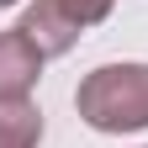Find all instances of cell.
Instances as JSON below:
<instances>
[{"mask_svg": "<svg viewBox=\"0 0 148 148\" xmlns=\"http://www.w3.org/2000/svg\"><path fill=\"white\" fill-rule=\"evenodd\" d=\"M79 116L95 132H138L148 127V64H101L74 90Z\"/></svg>", "mask_w": 148, "mask_h": 148, "instance_id": "obj_1", "label": "cell"}, {"mask_svg": "<svg viewBox=\"0 0 148 148\" xmlns=\"http://www.w3.org/2000/svg\"><path fill=\"white\" fill-rule=\"evenodd\" d=\"M42 58L48 53L37 48L21 27L0 32V95H27L37 85V74H42Z\"/></svg>", "mask_w": 148, "mask_h": 148, "instance_id": "obj_2", "label": "cell"}, {"mask_svg": "<svg viewBox=\"0 0 148 148\" xmlns=\"http://www.w3.org/2000/svg\"><path fill=\"white\" fill-rule=\"evenodd\" d=\"M21 32H27L32 42L48 53V58H58V53H69L74 42H79V27H74L69 16L53 5V0H37V5L21 16Z\"/></svg>", "mask_w": 148, "mask_h": 148, "instance_id": "obj_3", "label": "cell"}, {"mask_svg": "<svg viewBox=\"0 0 148 148\" xmlns=\"http://www.w3.org/2000/svg\"><path fill=\"white\" fill-rule=\"evenodd\" d=\"M42 138V111L27 95H0V148H37Z\"/></svg>", "mask_w": 148, "mask_h": 148, "instance_id": "obj_4", "label": "cell"}, {"mask_svg": "<svg viewBox=\"0 0 148 148\" xmlns=\"http://www.w3.org/2000/svg\"><path fill=\"white\" fill-rule=\"evenodd\" d=\"M53 5H58V11H64V16H69V21L79 27V32L111 16V0H53Z\"/></svg>", "mask_w": 148, "mask_h": 148, "instance_id": "obj_5", "label": "cell"}, {"mask_svg": "<svg viewBox=\"0 0 148 148\" xmlns=\"http://www.w3.org/2000/svg\"><path fill=\"white\" fill-rule=\"evenodd\" d=\"M0 5H16V0H0Z\"/></svg>", "mask_w": 148, "mask_h": 148, "instance_id": "obj_6", "label": "cell"}]
</instances>
